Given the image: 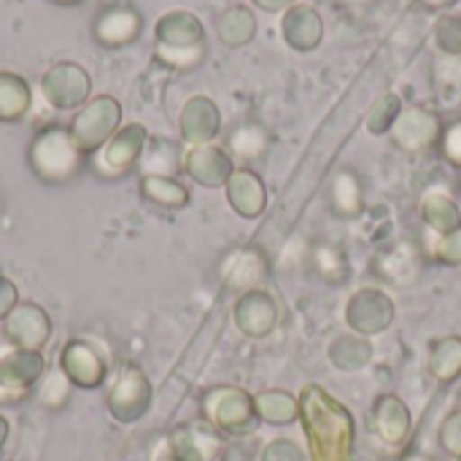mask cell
<instances>
[{"mask_svg": "<svg viewBox=\"0 0 461 461\" xmlns=\"http://www.w3.org/2000/svg\"><path fill=\"white\" fill-rule=\"evenodd\" d=\"M332 211L340 219H354L362 211V186L359 178L351 170L338 173V178L332 181Z\"/></svg>", "mask_w": 461, "mask_h": 461, "instance_id": "d4e9b609", "label": "cell"}, {"mask_svg": "<svg viewBox=\"0 0 461 461\" xmlns=\"http://www.w3.org/2000/svg\"><path fill=\"white\" fill-rule=\"evenodd\" d=\"M54 3H62V5H73V3H78V0H54Z\"/></svg>", "mask_w": 461, "mask_h": 461, "instance_id": "e575fe53", "label": "cell"}, {"mask_svg": "<svg viewBox=\"0 0 461 461\" xmlns=\"http://www.w3.org/2000/svg\"><path fill=\"white\" fill-rule=\"evenodd\" d=\"M276 303L267 292L251 289L235 305V324L249 338H262L276 327Z\"/></svg>", "mask_w": 461, "mask_h": 461, "instance_id": "8fae6325", "label": "cell"}, {"mask_svg": "<svg viewBox=\"0 0 461 461\" xmlns=\"http://www.w3.org/2000/svg\"><path fill=\"white\" fill-rule=\"evenodd\" d=\"M30 108V86L16 73H0V122H16Z\"/></svg>", "mask_w": 461, "mask_h": 461, "instance_id": "603a6c76", "label": "cell"}, {"mask_svg": "<svg viewBox=\"0 0 461 461\" xmlns=\"http://www.w3.org/2000/svg\"><path fill=\"white\" fill-rule=\"evenodd\" d=\"M459 461H461V456H459Z\"/></svg>", "mask_w": 461, "mask_h": 461, "instance_id": "d590c367", "label": "cell"}, {"mask_svg": "<svg viewBox=\"0 0 461 461\" xmlns=\"http://www.w3.org/2000/svg\"><path fill=\"white\" fill-rule=\"evenodd\" d=\"M265 276H267V259L254 246L238 249V251H232L221 262V278H224V284L230 289H238V292H251L254 286L262 284Z\"/></svg>", "mask_w": 461, "mask_h": 461, "instance_id": "30bf717a", "label": "cell"}, {"mask_svg": "<svg viewBox=\"0 0 461 461\" xmlns=\"http://www.w3.org/2000/svg\"><path fill=\"white\" fill-rule=\"evenodd\" d=\"M186 173L203 184V186H221L224 181H230L232 176V165H230V157L221 151V149H213V146H200V149H192L186 154V162H184Z\"/></svg>", "mask_w": 461, "mask_h": 461, "instance_id": "e0dca14e", "label": "cell"}, {"mask_svg": "<svg viewBox=\"0 0 461 461\" xmlns=\"http://www.w3.org/2000/svg\"><path fill=\"white\" fill-rule=\"evenodd\" d=\"M429 370L440 384L456 381L461 373V338H446L432 346Z\"/></svg>", "mask_w": 461, "mask_h": 461, "instance_id": "484cf974", "label": "cell"}, {"mask_svg": "<svg viewBox=\"0 0 461 461\" xmlns=\"http://www.w3.org/2000/svg\"><path fill=\"white\" fill-rule=\"evenodd\" d=\"M43 357L38 351L14 348L0 359V402H14L24 397L27 386H32L43 375Z\"/></svg>", "mask_w": 461, "mask_h": 461, "instance_id": "8992f818", "label": "cell"}, {"mask_svg": "<svg viewBox=\"0 0 461 461\" xmlns=\"http://www.w3.org/2000/svg\"><path fill=\"white\" fill-rule=\"evenodd\" d=\"M140 32V16L132 5H108L95 22V38L103 46H124Z\"/></svg>", "mask_w": 461, "mask_h": 461, "instance_id": "5bb4252c", "label": "cell"}, {"mask_svg": "<svg viewBox=\"0 0 461 461\" xmlns=\"http://www.w3.org/2000/svg\"><path fill=\"white\" fill-rule=\"evenodd\" d=\"M313 270L327 281V284H346L351 276V265L346 259V254L338 246H316L311 254Z\"/></svg>", "mask_w": 461, "mask_h": 461, "instance_id": "4316f807", "label": "cell"}, {"mask_svg": "<svg viewBox=\"0 0 461 461\" xmlns=\"http://www.w3.org/2000/svg\"><path fill=\"white\" fill-rule=\"evenodd\" d=\"M68 389H70V378H68L62 370H54V373H49L46 381H43L41 400H43L46 405L57 408V405H62V402L68 400Z\"/></svg>", "mask_w": 461, "mask_h": 461, "instance_id": "f1b7e54d", "label": "cell"}, {"mask_svg": "<svg viewBox=\"0 0 461 461\" xmlns=\"http://www.w3.org/2000/svg\"><path fill=\"white\" fill-rule=\"evenodd\" d=\"M373 432L386 443V446H402L405 438L411 435V411L408 405L394 397L384 394L373 405Z\"/></svg>", "mask_w": 461, "mask_h": 461, "instance_id": "4fadbf2b", "label": "cell"}, {"mask_svg": "<svg viewBox=\"0 0 461 461\" xmlns=\"http://www.w3.org/2000/svg\"><path fill=\"white\" fill-rule=\"evenodd\" d=\"M402 461H435L432 456H427V454H408Z\"/></svg>", "mask_w": 461, "mask_h": 461, "instance_id": "d6a6232c", "label": "cell"}, {"mask_svg": "<svg viewBox=\"0 0 461 461\" xmlns=\"http://www.w3.org/2000/svg\"><path fill=\"white\" fill-rule=\"evenodd\" d=\"M219 448H221L219 435L205 424L184 427L170 440V454L178 461H213Z\"/></svg>", "mask_w": 461, "mask_h": 461, "instance_id": "2e32d148", "label": "cell"}, {"mask_svg": "<svg viewBox=\"0 0 461 461\" xmlns=\"http://www.w3.org/2000/svg\"><path fill=\"white\" fill-rule=\"evenodd\" d=\"M122 122V105L111 95H100L81 105L70 122V135L84 154H97L116 132Z\"/></svg>", "mask_w": 461, "mask_h": 461, "instance_id": "3957f363", "label": "cell"}, {"mask_svg": "<svg viewBox=\"0 0 461 461\" xmlns=\"http://www.w3.org/2000/svg\"><path fill=\"white\" fill-rule=\"evenodd\" d=\"M389 284H400V286H408L419 278L421 273V251L408 243V240H400L394 246H389L373 265Z\"/></svg>", "mask_w": 461, "mask_h": 461, "instance_id": "9a60e30c", "label": "cell"}, {"mask_svg": "<svg viewBox=\"0 0 461 461\" xmlns=\"http://www.w3.org/2000/svg\"><path fill=\"white\" fill-rule=\"evenodd\" d=\"M227 192H230V205L246 216V219H257L265 208V189L259 184V178L251 170H238L230 176L227 181Z\"/></svg>", "mask_w": 461, "mask_h": 461, "instance_id": "ac0fdd59", "label": "cell"}, {"mask_svg": "<svg viewBox=\"0 0 461 461\" xmlns=\"http://www.w3.org/2000/svg\"><path fill=\"white\" fill-rule=\"evenodd\" d=\"M146 130L140 124H127L122 127L97 154H100V167L108 170V176H122L132 170L140 162V154L146 149Z\"/></svg>", "mask_w": 461, "mask_h": 461, "instance_id": "ba28073f", "label": "cell"}, {"mask_svg": "<svg viewBox=\"0 0 461 461\" xmlns=\"http://www.w3.org/2000/svg\"><path fill=\"white\" fill-rule=\"evenodd\" d=\"M157 38L167 49H192L200 41V24L189 14H165L157 22Z\"/></svg>", "mask_w": 461, "mask_h": 461, "instance_id": "d6986e66", "label": "cell"}, {"mask_svg": "<svg viewBox=\"0 0 461 461\" xmlns=\"http://www.w3.org/2000/svg\"><path fill=\"white\" fill-rule=\"evenodd\" d=\"M59 370L78 386H97L105 378V359L100 351L84 340H73L65 346L59 357Z\"/></svg>", "mask_w": 461, "mask_h": 461, "instance_id": "9c48e42d", "label": "cell"}, {"mask_svg": "<svg viewBox=\"0 0 461 461\" xmlns=\"http://www.w3.org/2000/svg\"><path fill=\"white\" fill-rule=\"evenodd\" d=\"M262 146H265V138L259 132V127H240L235 135H232V149L246 157V159H254L262 154Z\"/></svg>", "mask_w": 461, "mask_h": 461, "instance_id": "83f0119b", "label": "cell"}, {"mask_svg": "<svg viewBox=\"0 0 461 461\" xmlns=\"http://www.w3.org/2000/svg\"><path fill=\"white\" fill-rule=\"evenodd\" d=\"M41 89H43V97L49 100L51 108L70 111V108H81L84 105V100L89 97L92 81H89V73L81 65H76V62H57L43 76Z\"/></svg>", "mask_w": 461, "mask_h": 461, "instance_id": "5b68a950", "label": "cell"}, {"mask_svg": "<svg viewBox=\"0 0 461 461\" xmlns=\"http://www.w3.org/2000/svg\"><path fill=\"white\" fill-rule=\"evenodd\" d=\"M208 421L216 424L227 435H251L257 429V408L254 400L240 389H216L205 397Z\"/></svg>", "mask_w": 461, "mask_h": 461, "instance_id": "277c9868", "label": "cell"}, {"mask_svg": "<svg viewBox=\"0 0 461 461\" xmlns=\"http://www.w3.org/2000/svg\"><path fill=\"white\" fill-rule=\"evenodd\" d=\"M140 194L146 200H151L154 205H162L170 211L189 205V189L170 176H143L140 178Z\"/></svg>", "mask_w": 461, "mask_h": 461, "instance_id": "44dd1931", "label": "cell"}, {"mask_svg": "<svg viewBox=\"0 0 461 461\" xmlns=\"http://www.w3.org/2000/svg\"><path fill=\"white\" fill-rule=\"evenodd\" d=\"M27 159L38 181L59 186V184H70L81 173L86 154L76 146L70 130L46 127L32 138Z\"/></svg>", "mask_w": 461, "mask_h": 461, "instance_id": "7a4b0ae2", "label": "cell"}, {"mask_svg": "<svg viewBox=\"0 0 461 461\" xmlns=\"http://www.w3.org/2000/svg\"><path fill=\"white\" fill-rule=\"evenodd\" d=\"M440 446L446 448V454L461 456V413H454L446 419L443 429H440Z\"/></svg>", "mask_w": 461, "mask_h": 461, "instance_id": "f546056e", "label": "cell"}, {"mask_svg": "<svg viewBox=\"0 0 461 461\" xmlns=\"http://www.w3.org/2000/svg\"><path fill=\"white\" fill-rule=\"evenodd\" d=\"M5 338L14 348L41 351V346L51 338V319L35 303H19L5 319Z\"/></svg>", "mask_w": 461, "mask_h": 461, "instance_id": "52a82bcc", "label": "cell"}, {"mask_svg": "<svg viewBox=\"0 0 461 461\" xmlns=\"http://www.w3.org/2000/svg\"><path fill=\"white\" fill-rule=\"evenodd\" d=\"M300 419L311 446V461H351L354 419L321 386H305L300 394Z\"/></svg>", "mask_w": 461, "mask_h": 461, "instance_id": "6da1fadb", "label": "cell"}, {"mask_svg": "<svg viewBox=\"0 0 461 461\" xmlns=\"http://www.w3.org/2000/svg\"><path fill=\"white\" fill-rule=\"evenodd\" d=\"M262 461H303V451L292 440H273L265 448Z\"/></svg>", "mask_w": 461, "mask_h": 461, "instance_id": "4dcf8cb0", "label": "cell"}, {"mask_svg": "<svg viewBox=\"0 0 461 461\" xmlns=\"http://www.w3.org/2000/svg\"><path fill=\"white\" fill-rule=\"evenodd\" d=\"M216 127H219V119H216V108L211 100L205 97H197L192 100L186 108H184V116H181V132L186 140H208L216 135Z\"/></svg>", "mask_w": 461, "mask_h": 461, "instance_id": "ffe728a7", "label": "cell"}, {"mask_svg": "<svg viewBox=\"0 0 461 461\" xmlns=\"http://www.w3.org/2000/svg\"><path fill=\"white\" fill-rule=\"evenodd\" d=\"M3 440H5V421L0 419V446H3Z\"/></svg>", "mask_w": 461, "mask_h": 461, "instance_id": "836d02e7", "label": "cell"}, {"mask_svg": "<svg viewBox=\"0 0 461 461\" xmlns=\"http://www.w3.org/2000/svg\"><path fill=\"white\" fill-rule=\"evenodd\" d=\"M149 400H151V389H149L146 378L140 375V370H135V367L122 370V375H119L111 397H108V402L113 408V416L122 419V421L138 419L146 411Z\"/></svg>", "mask_w": 461, "mask_h": 461, "instance_id": "7c38bea8", "label": "cell"}, {"mask_svg": "<svg viewBox=\"0 0 461 461\" xmlns=\"http://www.w3.org/2000/svg\"><path fill=\"white\" fill-rule=\"evenodd\" d=\"M138 165H140L143 176H170L173 178V173L181 165L178 149H176V143H170L165 138H149Z\"/></svg>", "mask_w": 461, "mask_h": 461, "instance_id": "7402d4cb", "label": "cell"}, {"mask_svg": "<svg viewBox=\"0 0 461 461\" xmlns=\"http://www.w3.org/2000/svg\"><path fill=\"white\" fill-rule=\"evenodd\" d=\"M19 305V292L14 286V281H8L5 276H0V321L8 319V313Z\"/></svg>", "mask_w": 461, "mask_h": 461, "instance_id": "1f68e13d", "label": "cell"}, {"mask_svg": "<svg viewBox=\"0 0 461 461\" xmlns=\"http://www.w3.org/2000/svg\"><path fill=\"white\" fill-rule=\"evenodd\" d=\"M254 408L262 421L276 424V427H286L294 419H300V402L289 397L286 392H262L254 400Z\"/></svg>", "mask_w": 461, "mask_h": 461, "instance_id": "cb8c5ba5", "label": "cell"}]
</instances>
